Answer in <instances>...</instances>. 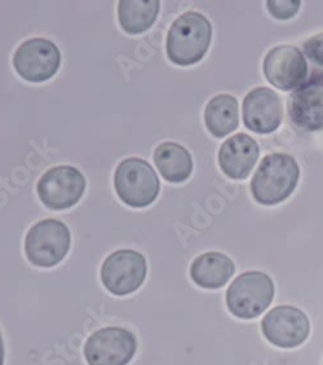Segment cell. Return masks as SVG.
<instances>
[{
	"label": "cell",
	"mask_w": 323,
	"mask_h": 365,
	"mask_svg": "<svg viewBox=\"0 0 323 365\" xmlns=\"http://www.w3.org/2000/svg\"><path fill=\"white\" fill-rule=\"evenodd\" d=\"M212 25L198 12H186L176 19L167 34L166 51L169 61L179 66L199 63L210 48Z\"/></svg>",
	"instance_id": "obj_1"
},
{
	"label": "cell",
	"mask_w": 323,
	"mask_h": 365,
	"mask_svg": "<svg viewBox=\"0 0 323 365\" xmlns=\"http://www.w3.org/2000/svg\"><path fill=\"white\" fill-rule=\"evenodd\" d=\"M300 178V169L292 155L273 153L263 158L251 180V193L258 204L273 206L292 195Z\"/></svg>",
	"instance_id": "obj_2"
},
{
	"label": "cell",
	"mask_w": 323,
	"mask_h": 365,
	"mask_svg": "<svg viewBox=\"0 0 323 365\" xmlns=\"http://www.w3.org/2000/svg\"><path fill=\"white\" fill-rule=\"evenodd\" d=\"M114 188L123 204L140 209L154 202L161 190V182L150 163L131 157L120 162L115 170Z\"/></svg>",
	"instance_id": "obj_3"
},
{
	"label": "cell",
	"mask_w": 323,
	"mask_h": 365,
	"mask_svg": "<svg viewBox=\"0 0 323 365\" xmlns=\"http://www.w3.org/2000/svg\"><path fill=\"white\" fill-rule=\"evenodd\" d=\"M274 298V282L270 276L259 271L239 274L226 292V306L238 319L251 320L260 317Z\"/></svg>",
	"instance_id": "obj_4"
},
{
	"label": "cell",
	"mask_w": 323,
	"mask_h": 365,
	"mask_svg": "<svg viewBox=\"0 0 323 365\" xmlns=\"http://www.w3.org/2000/svg\"><path fill=\"white\" fill-rule=\"evenodd\" d=\"M71 245L68 225L56 219H44L28 230L25 253L36 267H55L65 259Z\"/></svg>",
	"instance_id": "obj_5"
},
{
	"label": "cell",
	"mask_w": 323,
	"mask_h": 365,
	"mask_svg": "<svg viewBox=\"0 0 323 365\" xmlns=\"http://www.w3.org/2000/svg\"><path fill=\"white\" fill-rule=\"evenodd\" d=\"M148 263L142 254L134 250H118L102 263L101 281L109 293L125 297L134 293L147 279Z\"/></svg>",
	"instance_id": "obj_6"
},
{
	"label": "cell",
	"mask_w": 323,
	"mask_h": 365,
	"mask_svg": "<svg viewBox=\"0 0 323 365\" xmlns=\"http://www.w3.org/2000/svg\"><path fill=\"white\" fill-rule=\"evenodd\" d=\"M137 350L134 333L120 327L96 330L85 344L88 365H128Z\"/></svg>",
	"instance_id": "obj_7"
},
{
	"label": "cell",
	"mask_w": 323,
	"mask_h": 365,
	"mask_svg": "<svg viewBox=\"0 0 323 365\" xmlns=\"http://www.w3.org/2000/svg\"><path fill=\"white\" fill-rule=\"evenodd\" d=\"M85 178L73 166H56L43 174L36 190L43 205L51 210H66L79 202L85 193Z\"/></svg>",
	"instance_id": "obj_8"
},
{
	"label": "cell",
	"mask_w": 323,
	"mask_h": 365,
	"mask_svg": "<svg viewBox=\"0 0 323 365\" xmlns=\"http://www.w3.org/2000/svg\"><path fill=\"white\" fill-rule=\"evenodd\" d=\"M61 65V53L55 43L33 38L14 52V66L20 77L28 82L41 83L56 76Z\"/></svg>",
	"instance_id": "obj_9"
},
{
	"label": "cell",
	"mask_w": 323,
	"mask_h": 365,
	"mask_svg": "<svg viewBox=\"0 0 323 365\" xmlns=\"http://www.w3.org/2000/svg\"><path fill=\"white\" fill-rule=\"evenodd\" d=\"M261 330L274 346L281 349H295L304 344L309 336V319L297 307L278 306L264 317Z\"/></svg>",
	"instance_id": "obj_10"
},
{
	"label": "cell",
	"mask_w": 323,
	"mask_h": 365,
	"mask_svg": "<svg viewBox=\"0 0 323 365\" xmlns=\"http://www.w3.org/2000/svg\"><path fill=\"white\" fill-rule=\"evenodd\" d=\"M264 76L270 85L291 91L302 85L308 76V63L295 46H278L270 49L263 63Z\"/></svg>",
	"instance_id": "obj_11"
},
{
	"label": "cell",
	"mask_w": 323,
	"mask_h": 365,
	"mask_svg": "<svg viewBox=\"0 0 323 365\" xmlns=\"http://www.w3.org/2000/svg\"><path fill=\"white\" fill-rule=\"evenodd\" d=\"M288 114L295 126L314 133L323 130V73L296 88L288 98Z\"/></svg>",
	"instance_id": "obj_12"
},
{
	"label": "cell",
	"mask_w": 323,
	"mask_h": 365,
	"mask_svg": "<svg viewBox=\"0 0 323 365\" xmlns=\"http://www.w3.org/2000/svg\"><path fill=\"white\" fill-rule=\"evenodd\" d=\"M283 109L277 92L259 87L243 100V123L255 134H272L282 123Z\"/></svg>",
	"instance_id": "obj_13"
},
{
	"label": "cell",
	"mask_w": 323,
	"mask_h": 365,
	"mask_svg": "<svg viewBox=\"0 0 323 365\" xmlns=\"http://www.w3.org/2000/svg\"><path fill=\"white\" fill-rule=\"evenodd\" d=\"M260 155L259 144L250 135L237 134L224 141L218 150V165L233 180H243L250 175Z\"/></svg>",
	"instance_id": "obj_14"
},
{
	"label": "cell",
	"mask_w": 323,
	"mask_h": 365,
	"mask_svg": "<svg viewBox=\"0 0 323 365\" xmlns=\"http://www.w3.org/2000/svg\"><path fill=\"white\" fill-rule=\"evenodd\" d=\"M235 266L228 255L210 252L199 255L190 267V277L203 289H220L231 280Z\"/></svg>",
	"instance_id": "obj_15"
},
{
	"label": "cell",
	"mask_w": 323,
	"mask_h": 365,
	"mask_svg": "<svg viewBox=\"0 0 323 365\" xmlns=\"http://www.w3.org/2000/svg\"><path fill=\"white\" fill-rule=\"evenodd\" d=\"M154 162L161 175L169 182H186L193 173V158L183 145L166 141L154 150Z\"/></svg>",
	"instance_id": "obj_16"
},
{
	"label": "cell",
	"mask_w": 323,
	"mask_h": 365,
	"mask_svg": "<svg viewBox=\"0 0 323 365\" xmlns=\"http://www.w3.org/2000/svg\"><path fill=\"white\" fill-rule=\"evenodd\" d=\"M204 123L208 133L218 139L235 131L239 123L238 100L228 93L211 98L204 110Z\"/></svg>",
	"instance_id": "obj_17"
},
{
	"label": "cell",
	"mask_w": 323,
	"mask_h": 365,
	"mask_svg": "<svg viewBox=\"0 0 323 365\" xmlns=\"http://www.w3.org/2000/svg\"><path fill=\"white\" fill-rule=\"evenodd\" d=\"M159 8L158 0H122L118 4L120 26L127 34H141L153 26Z\"/></svg>",
	"instance_id": "obj_18"
},
{
	"label": "cell",
	"mask_w": 323,
	"mask_h": 365,
	"mask_svg": "<svg viewBox=\"0 0 323 365\" xmlns=\"http://www.w3.org/2000/svg\"><path fill=\"white\" fill-rule=\"evenodd\" d=\"M302 1L300 0H286V1H277V0H268L267 8L269 14L277 20H290L295 17L297 11L300 9Z\"/></svg>",
	"instance_id": "obj_19"
},
{
	"label": "cell",
	"mask_w": 323,
	"mask_h": 365,
	"mask_svg": "<svg viewBox=\"0 0 323 365\" xmlns=\"http://www.w3.org/2000/svg\"><path fill=\"white\" fill-rule=\"evenodd\" d=\"M304 52L312 63L323 66V33L312 36L304 43Z\"/></svg>",
	"instance_id": "obj_20"
},
{
	"label": "cell",
	"mask_w": 323,
	"mask_h": 365,
	"mask_svg": "<svg viewBox=\"0 0 323 365\" xmlns=\"http://www.w3.org/2000/svg\"><path fill=\"white\" fill-rule=\"evenodd\" d=\"M0 365H4V342L0 334Z\"/></svg>",
	"instance_id": "obj_21"
}]
</instances>
